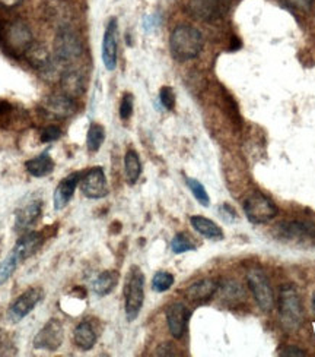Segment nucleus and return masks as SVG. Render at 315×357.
<instances>
[{"instance_id": "nucleus-1", "label": "nucleus", "mask_w": 315, "mask_h": 357, "mask_svg": "<svg viewBox=\"0 0 315 357\" xmlns=\"http://www.w3.org/2000/svg\"><path fill=\"white\" fill-rule=\"evenodd\" d=\"M203 49V36L197 28L178 25L170 37V50L178 62L196 59Z\"/></svg>"}, {"instance_id": "nucleus-2", "label": "nucleus", "mask_w": 315, "mask_h": 357, "mask_svg": "<svg viewBox=\"0 0 315 357\" xmlns=\"http://www.w3.org/2000/svg\"><path fill=\"white\" fill-rule=\"evenodd\" d=\"M33 44V33L25 22L19 20L6 22L0 49H5V52L13 57H19L25 56V53Z\"/></svg>"}, {"instance_id": "nucleus-3", "label": "nucleus", "mask_w": 315, "mask_h": 357, "mask_svg": "<svg viewBox=\"0 0 315 357\" xmlns=\"http://www.w3.org/2000/svg\"><path fill=\"white\" fill-rule=\"evenodd\" d=\"M279 312L280 321L286 330L295 331L302 325L304 307L301 297H299L293 286H284L280 290L279 297Z\"/></svg>"}, {"instance_id": "nucleus-4", "label": "nucleus", "mask_w": 315, "mask_h": 357, "mask_svg": "<svg viewBox=\"0 0 315 357\" xmlns=\"http://www.w3.org/2000/svg\"><path fill=\"white\" fill-rule=\"evenodd\" d=\"M145 302V275L138 266H131L124 284V310L127 321H134Z\"/></svg>"}, {"instance_id": "nucleus-5", "label": "nucleus", "mask_w": 315, "mask_h": 357, "mask_svg": "<svg viewBox=\"0 0 315 357\" xmlns=\"http://www.w3.org/2000/svg\"><path fill=\"white\" fill-rule=\"evenodd\" d=\"M244 213L252 225H266L277 215V206L264 193L254 192L244 202Z\"/></svg>"}, {"instance_id": "nucleus-6", "label": "nucleus", "mask_w": 315, "mask_h": 357, "mask_svg": "<svg viewBox=\"0 0 315 357\" xmlns=\"http://www.w3.org/2000/svg\"><path fill=\"white\" fill-rule=\"evenodd\" d=\"M247 282L259 307L266 314L272 312L275 307V296L267 275L260 268H252L247 274Z\"/></svg>"}, {"instance_id": "nucleus-7", "label": "nucleus", "mask_w": 315, "mask_h": 357, "mask_svg": "<svg viewBox=\"0 0 315 357\" xmlns=\"http://www.w3.org/2000/svg\"><path fill=\"white\" fill-rule=\"evenodd\" d=\"M54 52L60 62L70 63L82 54V44L70 28H62L54 40Z\"/></svg>"}, {"instance_id": "nucleus-8", "label": "nucleus", "mask_w": 315, "mask_h": 357, "mask_svg": "<svg viewBox=\"0 0 315 357\" xmlns=\"http://www.w3.org/2000/svg\"><path fill=\"white\" fill-rule=\"evenodd\" d=\"M65 333L63 325L57 319H50L34 338V347L37 350L56 351L63 343Z\"/></svg>"}, {"instance_id": "nucleus-9", "label": "nucleus", "mask_w": 315, "mask_h": 357, "mask_svg": "<svg viewBox=\"0 0 315 357\" xmlns=\"http://www.w3.org/2000/svg\"><path fill=\"white\" fill-rule=\"evenodd\" d=\"M79 188L89 199H101L108 195L107 178H105V173L101 167H94L82 174Z\"/></svg>"}, {"instance_id": "nucleus-10", "label": "nucleus", "mask_w": 315, "mask_h": 357, "mask_svg": "<svg viewBox=\"0 0 315 357\" xmlns=\"http://www.w3.org/2000/svg\"><path fill=\"white\" fill-rule=\"evenodd\" d=\"M42 109L53 119H67L76 113V102L74 98L66 94H51L44 100Z\"/></svg>"}, {"instance_id": "nucleus-11", "label": "nucleus", "mask_w": 315, "mask_h": 357, "mask_svg": "<svg viewBox=\"0 0 315 357\" xmlns=\"http://www.w3.org/2000/svg\"><path fill=\"white\" fill-rule=\"evenodd\" d=\"M167 324L171 335L175 340L183 338L190 321V310L183 303H171L167 307Z\"/></svg>"}, {"instance_id": "nucleus-12", "label": "nucleus", "mask_w": 315, "mask_h": 357, "mask_svg": "<svg viewBox=\"0 0 315 357\" xmlns=\"http://www.w3.org/2000/svg\"><path fill=\"white\" fill-rule=\"evenodd\" d=\"M188 10L194 18L202 21H215L227 10L223 0H190Z\"/></svg>"}, {"instance_id": "nucleus-13", "label": "nucleus", "mask_w": 315, "mask_h": 357, "mask_svg": "<svg viewBox=\"0 0 315 357\" xmlns=\"http://www.w3.org/2000/svg\"><path fill=\"white\" fill-rule=\"evenodd\" d=\"M41 301V293L37 289H29L21 294L9 309V318L12 322H19L35 309Z\"/></svg>"}, {"instance_id": "nucleus-14", "label": "nucleus", "mask_w": 315, "mask_h": 357, "mask_svg": "<svg viewBox=\"0 0 315 357\" xmlns=\"http://www.w3.org/2000/svg\"><path fill=\"white\" fill-rule=\"evenodd\" d=\"M117 21L111 20L105 28L102 40V62L107 70L113 72L117 66Z\"/></svg>"}, {"instance_id": "nucleus-15", "label": "nucleus", "mask_w": 315, "mask_h": 357, "mask_svg": "<svg viewBox=\"0 0 315 357\" xmlns=\"http://www.w3.org/2000/svg\"><path fill=\"white\" fill-rule=\"evenodd\" d=\"M81 173H72L70 176L65 177L62 182L58 183V186L54 190V210L56 211H62L63 208L70 202V199L74 195V190L79 186L81 182Z\"/></svg>"}, {"instance_id": "nucleus-16", "label": "nucleus", "mask_w": 315, "mask_h": 357, "mask_svg": "<svg viewBox=\"0 0 315 357\" xmlns=\"http://www.w3.org/2000/svg\"><path fill=\"white\" fill-rule=\"evenodd\" d=\"M218 290H219V284L215 280L204 278L191 284L187 289L186 296L187 299L193 303H204L212 299V297L218 293Z\"/></svg>"}, {"instance_id": "nucleus-17", "label": "nucleus", "mask_w": 315, "mask_h": 357, "mask_svg": "<svg viewBox=\"0 0 315 357\" xmlns=\"http://www.w3.org/2000/svg\"><path fill=\"white\" fill-rule=\"evenodd\" d=\"M42 242H44V239H42V236L40 233L29 231V233H25L19 237L12 252L22 262V261L28 259L29 257H33L35 252L41 248Z\"/></svg>"}, {"instance_id": "nucleus-18", "label": "nucleus", "mask_w": 315, "mask_h": 357, "mask_svg": "<svg viewBox=\"0 0 315 357\" xmlns=\"http://www.w3.org/2000/svg\"><path fill=\"white\" fill-rule=\"evenodd\" d=\"M42 211V202L41 201H33L22 206L18 210L17 217H15V230L17 231H25L40 218Z\"/></svg>"}, {"instance_id": "nucleus-19", "label": "nucleus", "mask_w": 315, "mask_h": 357, "mask_svg": "<svg viewBox=\"0 0 315 357\" xmlns=\"http://www.w3.org/2000/svg\"><path fill=\"white\" fill-rule=\"evenodd\" d=\"M60 86H62L63 94L76 98L85 91V78L81 72L69 69L63 72L62 78H60Z\"/></svg>"}, {"instance_id": "nucleus-20", "label": "nucleus", "mask_w": 315, "mask_h": 357, "mask_svg": "<svg viewBox=\"0 0 315 357\" xmlns=\"http://www.w3.org/2000/svg\"><path fill=\"white\" fill-rule=\"evenodd\" d=\"M190 222H191V227L199 234L206 237V239H209V241H222L223 239V231L215 221L209 220L203 215H193L190 218Z\"/></svg>"}, {"instance_id": "nucleus-21", "label": "nucleus", "mask_w": 315, "mask_h": 357, "mask_svg": "<svg viewBox=\"0 0 315 357\" xmlns=\"http://www.w3.org/2000/svg\"><path fill=\"white\" fill-rule=\"evenodd\" d=\"M73 340L74 344L83 351L94 349V346L97 344V334L92 328V325L89 322H81L76 328H74Z\"/></svg>"}, {"instance_id": "nucleus-22", "label": "nucleus", "mask_w": 315, "mask_h": 357, "mask_svg": "<svg viewBox=\"0 0 315 357\" xmlns=\"http://www.w3.org/2000/svg\"><path fill=\"white\" fill-rule=\"evenodd\" d=\"M54 161L51 160V157L49 154H41L33 160L26 161V172L34 176V177H46L49 174L53 173L54 170Z\"/></svg>"}, {"instance_id": "nucleus-23", "label": "nucleus", "mask_w": 315, "mask_h": 357, "mask_svg": "<svg viewBox=\"0 0 315 357\" xmlns=\"http://www.w3.org/2000/svg\"><path fill=\"white\" fill-rule=\"evenodd\" d=\"M117 282H118L117 271H104L94 280L92 290L97 296H108L115 289Z\"/></svg>"}, {"instance_id": "nucleus-24", "label": "nucleus", "mask_w": 315, "mask_h": 357, "mask_svg": "<svg viewBox=\"0 0 315 357\" xmlns=\"http://www.w3.org/2000/svg\"><path fill=\"white\" fill-rule=\"evenodd\" d=\"M124 173H126V181L129 185H134L140 177L142 173V162L136 151L129 150L124 157Z\"/></svg>"}, {"instance_id": "nucleus-25", "label": "nucleus", "mask_w": 315, "mask_h": 357, "mask_svg": "<svg viewBox=\"0 0 315 357\" xmlns=\"http://www.w3.org/2000/svg\"><path fill=\"white\" fill-rule=\"evenodd\" d=\"M280 234L283 237H289V239H293V237H302L309 234L314 227L309 222L305 221H289V222H284L280 227Z\"/></svg>"}, {"instance_id": "nucleus-26", "label": "nucleus", "mask_w": 315, "mask_h": 357, "mask_svg": "<svg viewBox=\"0 0 315 357\" xmlns=\"http://www.w3.org/2000/svg\"><path fill=\"white\" fill-rule=\"evenodd\" d=\"M25 56L28 57L29 63L38 69H46L51 63V61L49 59V54H47V50L41 46H37V44H33V46L29 47L28 52L25 53Z\"/></svg>"}, {"instance_id": "nucleus-27", "label": "nucleus", "mask_w": 315, "mask_h": 357, "mask_svg": "<svg viewBox=\"0 0 315 357\" xmlns=\"http://www.w3.org/2000/svg\"><path fill=\"white\" fill-rule=\"evenodd\" d=\"M105 139V130L101 125L98 123H92L88 129V135H86V145H88V150L91 153H97L102 142Z\"/></svg>"}, {"instance_id": "nucleus-28", "label": "nucleus", "mask_w": 315, "mask_h": 357, "mask_svg": "<svg viewBox=\"0 0 315 357\" xmlns=\"http://www.w3.org/2000/svg\"><path fill=\"white\" fill-rule=\"evenodd\" d=\"M19 258L10 252V254L0 262V286L5 284V282L13 275L15 270H17V266L19 264Z\"/></svg>"}, {"instance_id": "nucleus-29", "label": "nucleus", "mask_w": 315, "mask_h": 357, "mask_svg": "<svg viewBox=\"0 0 315 357\" xmlns=\"http://www.w3.org/2000/svg\"><path fill=\"white\" fill-rule=\"evenodd\" d=\"M186 183H187L190 192L193 193V197L196 198V201H197L202 206H209V205H210L209 193H207L206 188H204L199 181H196V178H193V177H187V178H186Z\"/></svg>"}, {"instance_id": "nucleus-30", "label": "nucleus", "mask_w": 315, "mask_h": 357, "mask_svg": "<svg viewBox=\"0 0 315 357\" xmlns=\"http://www.w3.org/2000/svg\"><path fill=\"white\" fill-rule=\"evenodd\" d=\"M174 275L167 271H159L152 278V289L156 293H163L172 287Z\"/></svg>"}, {"instance_id": "nucleus-31", "label": "nucleus", "mask_w": 315, "mask_h": 357, "mask_svg": "<svg viewBox=\"0 0 315 357\" xmlns=\"http://www.w3.org/2000/svg\"><path fill=\"white\" fill-rule=\"evenodd\" d=\"M171 250L174 254L179 255V254H186V252H190V250H196V245L188 239L187 234L178 233L171 242Z\"/></svg>"}, {"instance_id": "nucleus-32", "label": "nucleus", "mask_w": 315, "mask_h": 357, "mask_svg": "<svg viewBox=\"0 0 315 357\" xmlns=\"http://www.w3.org/2000/svg\"><path fill=\"white\" fill-rule=\"evenodd\" d=\"M159 100L162 102V106L167 110H172L175 106V94L174 89L171 86H162L159 91Z\"/></svg>"}, {"instance_id": "nucleus-33", "label": "nucleus", "mask_w": 315, "mask_h": 357, "mask_svg": "<svg viewBox=\"0 0 315 357\" xmlns=\"http://www.w3.org/2000/svg\"><path fill=\"white\" fill-rule=\"evenodd\" d=\"M243 293L244 291H243L241 286L236 284V282H228L227 287L223 289V297L231 302H236L238 299H241V297L244 296Z\"/></svg>"}, {"instance_id": "nucleus-34", "label": "nucleus", "mask_w": 315, "mask_h": 357, "mask_svg": "<svg viewBox=\"0 0 315 357\" xmlns=\"http://www.w3.org/2000/svg\"><path fill=\"white\" fill-rule=\"evenodd\" d=\"M133 113V96L126 93L122 98V102H120V117L123 121H127V119L131 116Z\"/></svg>"}, {"instance_id": "nucleus-35", "label": "nucleus", "mask_w": 315, "mask_h": 357, "mask_svg": "<svg viewBox=\"0 0 315 357\" xmlns=\"http://www.w3.org/2000/svg\"><path fill=\"white\" fill-rule=\"evenodd\" d=\"M60 137H62V130H60L57 126H47L41 132V141L47 144L57 141Z\"/></svg>"}, {"instance_id": "nucleus-36", "label": "nucleus", "mask_w": 315, "mask_h": 357, "mask_svg": "<svg viewBox=\"0 0 315 357\" xmlns=\"http://www.w3.org/2000/svg\"><path fill=\"white\" fill-rule=\"evenodd\" d=\"M279 356H283V357H304V356H307V353L301 349L293 347V346H284L279 350Z\"/></svg>"}, {"instance_id": "nucleus-37", "label": "nucleus", "mask_w": 315, "mask_h": 357, "mask_svg": "<svg viewBox=\"0 0 315 357\" xmlns=\"http://www.w3.org/2000/svg\"><path fill=\"white\" fill-rule=\"evenodd\" d=\"M284 2H286L288 5H291V6L295 8V9L308 10V9L312 6L314 0H284Z\"/></svg>"}, {"instance_id": "nucleus-38", "label": "nucleus", "mask_w": 315, "mask_h": 357, "mask_svg": "<svg viewBox=\"0 0 315 357\" xmlns=\"http://www.w3.org/2000/svg\"><path fill=\"white\" fill-rule=\"evenodd\" d=\"M156 356H177L175 349L171 343H163L156 349Z\"/></svg>"}, {"instance_id": "nucleus-39", "label": "nucleus", "mask_w": 315, "mask_h": 357, "mask_svg": "<svg viewBox=\"0 0 315 357\" xmlns=\"http://www.w3.org/2000/svg\"><path fill=\"white\" fill-rule=\"evenodd\" d=\"M158 22H159V20H158L156 15H152V17H147L145 20V29H146V31H152V29H155L158 26Z\"/></svg>"}, {"instance_id": "nucleus-40", "label": "nucleus", "mask_w": 315, "mask_h": 357, "mask_svg": "<svg viewBox=\"0 0 315 357\" xmlns=\"http://www.w3.org/2000/svg\"><path fill=\"white\" fill-rule=\"evenodd\" d=\"M22 0H0V8L5 9H12L15 6H18Z\"/></svg>"}, {"instance_id": "nucleus-41", "label": "nucleus", "mask_w": 315, "mask_h": 357, "mask_svg": "<svg viewBox=\"0 0 315 357\" xmlns=\"http://www.w3.org/2000/svg\"><path fill=\"white\" fill-rule=\"evenodd\" d=\"M10 110V104L6 101H0V114H5Z\"/></svg>"}, {"instance_id": "nucleus-42", "label": "nucleus", "mask_w": 315, "mask_h": 357, "mask_svg": "<svg viewBox=\"0 0 315 357\" xmlns=\"http://www.w3.org/2000/svg\"><path fill=\"white\" fill-rule=\"evenodd\" d=\"M5 26H6V21L0 17V43H2V37L5 33Z\"/></svg>"}, {"instance_id": "nucleus-43", "label": "nucleus", "mask_w": 315, "mask_h": 357, "mask_svg": "<svg viewBox=\"0 0 315 357\" xmlns=\"http://www.w3.org/2000/svg\"><path fill=\"white\" fill-rule=\"evenodd\" d=\"M312 307H314V312H315V294L312 297Z\"/></svg>"}]
</instances>
